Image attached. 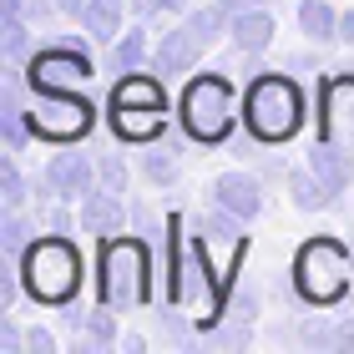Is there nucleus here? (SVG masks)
I'll list each match as a JSON object with an SVG mask.
<instances>
[{"mask_svg": "<svg viewBox=\"0 0 354 354\" xmlns=\"http://www.w3.org/2000/svg\"><path fill=\"white\" fill-rule=\"evenodd\" d=\"M21 273H26V294L36 304H71L82 294V253L66 233L30 243L21 253Z\"/></svg>", "mask_w": 354, "mask_h": 354, "instance_id": "obj_1", "label": "nucleus"}, {"mask_svg": "<svg viewBox=\"0 0 354 354\" xmlns=\"http://www.w3.org/2000/svg\"><path fill=\"white\" fill-rule=\"evenodd\" d=\"M243 122H248V132L259 137V142H288L299 132V122H304V96L299 86L288 82V76H253V86L243 96Z\"/></svg>", "mask_w": 354, "mask_h": 354, "instance_id": "obj_2", "label": "nucleus"}, {"mask_svg": "<svg viewBox=\"0 0 354 354\" xmlns=\"http://www.w3.org/2000/svg\"><path fill=\"white\" fill-rule=\"evenodd\" d=\"M152 299V259L142 238H106L102 248V304L111 309H142Z\"/></svg>", "mask_w": 354, "mask_h": 354, "instance_id": "obj_3", "label": "nucleus"}, {"mask_svg": "<svg viewBox=\"0 0 354 354\" xmlns=\"http://www.w3.org/2000/svg\"><path fill=\"white\" fill-rule=\"evenodd\" d=\"M238 122V96L228 76H198L183 91V132L203 147H218Z\"/></svg>", "mask_w": 354, "mask_h": 354, "instance_id": "obj_4", "label": "nucleus"}, {"mask_svg": "<svg viewBox=\"0 0 354 354\" xmlns=\"http://www.w3.org/2000/svg\"><path fill=\"white\" fill-rule=\"evenodd\" d=\"M294 288L304 304H339L349 288V253L339 238H309L294 259Z\"/></svg>", "mask_w": 354, "mask_h": 354, "instance_id": "obj_5", "label": "nucleus"}, {"mask_svg": "<svg viewBox=\"0 0 354 354\" xmlns=\"http://www.w3.org/2000/svg\"><path fill=\"white\" fill-rule=\"evenodd\" d=\"M223 26H228V15H223L218 6H207V10H192L177 30H167L162 46H157V71L162 76H177V71H192L198 66V56L223 36Z\"/></svg>", "mask_w": 354, "mask_h": 354, "instance_id": "obj_6", "label": "nucleus"}, {"mask_svg": "<svg viewBox=\"0 0 354 354\" xmlns=\"http://www.w3.org/2000/svg\"><path fill=\"white\" fill-rule=\"evenodd\" d=\"M91 102L76 91H36V111H30V132L46 142H76L91 132Z\"/></svg>", "mask_w": 354, "mask_h": 354, "instance_id": "obj_7", "label": "nucleus"}, {"mask_svg": "<svg viewBox=\"0 0 354 354\" xmlns=\"http://www.w3.org/2000/svg\"><path fill=\"white\" fill-rule=\"evenodd\" d=\"M86 76H91V51H76L66 41H51L46 51L30 56V66H26L30 91H71V86H82Z\"/></svg>", "mask_w": 354, "mask_h": 354, "instance_id": "obj_8", "label": "nucleus"}, {"mask_svg": "<svg viewBox=\"0 0 354 354\" xmlns=\"http://www.w3.org/2000/svg\"><path fill=\"white\" fill-rule=\"evenodd\" d=\"M319 137L354 152V71L329 76L319 91Z\"/></svg>", "mask_w": 354, "mask_h": 354, "instance_id": "obj_9", "label": "nucleus"}, {"mask_svg": "<svg viewBox=\"0 0 354 354\" xmlns=\"http://www.w3.org/2000/svg\"><path fill=\"white\" fill-rule=\"evenodd\" d=\"M96 172L102 167H91L82 152H56L51 162H46V192L76 203V198H86V192L96 187Z\"/></svg>", "mask_w": 354, "mask_h": 354, "instance_id": "obj_10", "label": "nucleus"}, {"mask_svg": "<svg viewBox=\"0 0 354 354\" xmlns=\"http://www.w3.org/2000/svg\"><path fill=\"white\" fill-rule=\"evenodd\" d=\"M213 203L238 213L243 223H253L263 213V187H259L253 172H223V177H213Z\"/></svg>", "mask_w": 354, "mask_h": 354, "instance_id": "obj_11", "label": "nucleus"}, {"mask_svg": "<svg viewBox=\"0 0 354 354\" xmlns=\"http://www.w3.org/2000/svg\"><path fill=\"white\" fill-rule=\"evenodd\" d=\"M122 223H127L122 192H111V187H91L86 198H82V228H86V233L111 238V233H122Z\"/></svg>", "mask_w": 354, "mask_h": 354, "instance_id": "obj_12", "label": "nucleus"}, {"mask_svg": "<svg viewBox=\"0 0 354 354\" xmlns=\"http://www.w3.org/2000/svg\"><path fill=\"white\" fill-rule=\"evenodd\" d=\"M111 132L122 142L167 137V111H157V106H111Z\"/></svg>", "mask_w": 354, "mask_h": 354, "instance_id": "obj_13", "label": "nucleus"}, {"mask_svg": "<svg viewBox=\"0 0 354 354\" xmlns=\"http://www.w3.org/2000/svg\"><path fill=\"white\" fill-rule=\"evenodd\" d=\"M309 167L319 172V183H324L329 192H344L354 183V152L334 147V142H324V137H319V147L309 152Z\"/></svg>", "mask_w": 354, "mask_h": 354, "instance_id": "obj_14", "label": "nucleus"}, {"mask_svg": "<svg viewBox=\"0 0 354 354\" xmlns=\"http://www.w3.org/2000/svg\"><path fill=\"white\" fill-rule=\"evenodd\" d=\"M228 36H233V46L243 56H259V51H268V41H273V15L259 10V6H248L243 15L228 21Z\"/></svg>", "mask_w": 354, "mask_h": 354, "instance_id": "obj_15", "label": "nucleus"}, {"mask_svg": "<svg viewBox=\"0 0 354 354\" xmlns=\"http://www.w3.org/2000/svg\"><path fill=\"white\" fill-rule=\"evenodd\" d=\"M111 106H157V111H167V91H162L157 76L137 71V76H122V82L111 86Z\"/></svg>", "mask_w": 354, "mask_h": 354, "instance_id": "obj_16", "label": "nucleus"}, {"mask_svg": "<svg viewBox=\"0 0 354 354\" xmlns=\"http://www.w3.org/2000/svg\"><path fill=\"white\" fill-rule=\"evenodd\" d=\"M299 30L309 41H339V10L329 6V0H304L299 6Z\"/></svg>", "mask_w": 354, "mask_h": 354, "instance_id": "obj_17", "label": "nucleus"}, {"mask_svg": "<svg viewBox=\"0 0 354 354\" xmlns=\"http://www.w3.org/2000/svg\"><path fill=\"white\" fill-rule=\"evenodd\" d=\"M76 21H82V30H91V41H117V30H122V0H86Z\"/></svg>", "mask_w": 354, "mask_h": 354, "instance_id": "obj_18", "label": "nucleus"}, {"mask_svg": "<svg viewBox=\"0 0 354 354\" xmlns=\"http://www.w3.org/2000/svg\"><path fill=\"white\" fill-rule=\"evenodd\" d=\"M0 56H6V66H21L30 56V26L26 15H0Z\"/></svg>", "mask_w": 354, "mask_h": 354, "instance_id": "obj_19", "label": "nucleus"}, {"mask_svg": "<svg viewBox=\"0 0 354 354\" xmlns=\"http://www.w3.org/2000/svg\"><path fill=\"white\" fill-rule=\"evenodd\" d=\"M283 183H288V192H294V203L304 207V213H314V207H324V203L334 198V192L319 183V172H314V167H309V172H288Z\"/></svg>", "mask_w": 354, "mask_h": 354, "instance_id": "obj_20", "label": "nucleus"}, {"mask_svg": "<svg viewBox=\"0 0 354 354\" xmlns=\"http://www.w3.org/2000/svg\"><path fill=\"white\" fill-rule=\"evenodd\" d=\"M147 61V36L142 30H127V36L111 46V71H137Z\"/></svg>", "mask_w": 354, "mask_h": 354, "instance_id": "obj_21", "label": "nucleus"}, {"mask_svg": "<svg viewBox=\"0 0 354 354\" xmlns=\"http://www.w3.org/2000/svg\"><path fill=\"white\" fill-rule=\"evenodd\" d=\"M0 248H6V259L21 263V253L30 248V223L21 213H6V223H0Z\"/></svg>", "mask_w": 354, "mask_h": 354, "instance_id": "obj_22", "label": "nucleus"}, {"mask_svg": "<svg viewBox=\"0 0 354 354\" xmlns=\"http://www.w3.org/2000/svg\"><path fill=\"white\" fill-rule=\"evenodd\" d=\"M0 203H6V213L26 203V183H21V167H15V152H6V162H0Z\"/></svg>", "mask_w": 354, "mask_h": 354, "instance_id": "obj_23", "label": "nucleus"}, {"mask_svg": "<svg viewBox=\"0 0 354 354\" xmlns=\"http://www.w3.org/2000/svg\"><path fill=\"white\" fill-rule=\"evenodd\" d=\"M203 344H207V349H243V344H248V319H243V314H233V324H223V329H213V334H203Z\"/></svg>", "mask_w": 354, "mask_h": 354, "instance_id": "obj_24", "label": "nucleus"}, {"mask_svg": "<svg viewBox=\"0 0 354 354\" xmlns=\"http://www.w3.org/2000/svg\"><path fill=\"white\" fill-rule=\"evenodd\" d=\"M147 177L152 183H177V152L172 147H152L147 152Z\"/></svg>", "mask_w": 354, "mask_h": 354, "instance_id": "obj_25", "label": "nucleus"}, {"mask_svg": "<svg viewBox=\"0 0 354 354\" xmlns=\"http://www.w3.org/2000/svg\"><path fill=\"white\" fill-rule=\"evenodd\" d=\"M334 334H339V324H319V319H304L299 324V339L309 349H334Z\"/></svg>", "mask_w": 354, "mask_h": 354, "instance_id": "obj_26", "label": "nucleus"}, {"mask_svg": "<svg viewBox=\"0 0 354 354\" xmlns=\"http://www.w3.org/2000/svg\"><path fill=\"white\" fill-rule=\"evenodd\" d=\"M10 263L15 259H6V268H0V309H6V314L15 309V294H21V279H26V273H15Z\"/></svg>", "mask_w": 354, "mask_h": 354, "instance_id": "obj_27", "label": "nucleus"}, {"mask_svg": "<svg viewBox=\"0 0 354 354\" xmlns=\"http://www.w3.org/2000/svg\"><path fill=\"white\" fill-rule=\"evenodd\" d=\"M102 187L127 192V162H122V157H102Z\"/></svg>", "mask_w": 354, "mask_h": 354, "instance_id": "obj_28", "label": "nucleus"}, {"mask_svg": "<svg viewBox=\"0 0 354 354\" xmlns=\"http://www.w3.org/2000/svg\"><path fill=\"white\" fill-rule=\"evenodd\" d=\"M0 349H6V354H21V349H26V334L15 329L10 319H0Z\"/></svg>", "mask_w": 354, "mask_h": 354, "instance_id": "obj_29", "label": "nucleus"}, {"mask_svg": "<svg viewBox=\"0 0 354 354\" xmlns=\"http://www.w3.org/2000/svg\"><path fill=\"white\" fill-rule=\"evenodd\" d=\"M26 354H56V339L46 329H30L26 334Z\"/></svg>", "mask_w": 354, "mask_h": 354, "instance_id": "obj_30", "label": "nucleus"}, {"mask_svg": "<svg viewBox=\"0 0 354 354\" xmlns=\"http://www.w3.org/2000/svg\"><path fill=\"white\" fill-rule=\"evenodd\" d=\"M248 6H259V0H218V10L228 15V21H233V15H243Z\"/></svg>", "mask_w": 354, "mask_h": 354, "instance_id": "obj_31", "label": "nucleus"}, {"mask_svg": "<svg viewBox=\"0 0 354 354\" xmlns=\"http://www.w3.org/2000/svg\"><path fill=\"white\" fill-rule=\"evenodd\" d=\"M334 349H354V319H344L339 334H334Z\"/></svg>", "mask_w": 354, "mask_h": 354, "instance_id": "obj_32", "label": "nucleus"}, {"mask_svg": "<svg viewBox=\"0 0 354 354\" xmlns=\"http://www.w3.org/2000/svg\"><path fill=\"white\" fill-rule=\"evenodd\" d=\"M339 41H344V46H354V10H349V15H339Z\"/></svg>", "mask_w": 354, "mask_h": 354, "instance_id": "obj_33", "label": "nucleus"}, {"mask_svg": "<svg viewBox=\"0 0 354 354\" xmlns=\"http://www.w3.org/2000/svg\"><path fill=\"white\" fill-rule=\"evenodd\" d=\"M46 223H51V228H56V233H66V228H71V218H66V213H61V207H51V213H46Z\"/></svg>", "mask_w": 354, "mask_h": 354, "instance_id": "obj_34", "label": "nucleus"}, {"mask_svg": "<svg viewBox=\"0 0 354 354\" xmlns=\"http://www.w3.org/2000/svg\"><path fill=\"white\" fill-rule=\"evenodd\" d=\"M82 6H86V0H56V10H61V15H82Z\"/></svg>", "mask_w": 354, "mask_h": 354, "instance_id": "obj_35", "label": "nucleus"}, {"mask_svg": "<svg viewBox=\"0 0 354 354\" xmlns=\"http://www.w3.org/2000/svg\"><path fill=\"white\" fill-rule=\"evenodd\" d=\"M56 10V0H51V6H46V0H30V15H51Z\"/></svg>", "mask_w": 354, "mask_h": 354, "instance_id": "obj_36", "label": "nucleus"}, {"mask_svg": "<svg viewBox=\"0 0 354 354\" xmlns=\"http://www.w3.org/2000/svg\"><path fill=\"white\" fill-rule=\"evenodd\" d=\"M187 6V0H162V10H183Z\"/></svg>", "mask_w": 354, "mask_h": 354, "instance_id": "obj_37", "label": "nucleus"}, {"mask_svg": "<svg viewBox=\"0 0 354 354\" xmlns=\"http://www.w3.org/2000/svg\"><path fill=\"white\" fill-rule=\"evenodd\" d=\"M259 6H268V0H259Z\"/></svg>", "mask_w": 354, "mask_h": 354, "instance_id": "obj_38", "label": "nucleus"}]
</instances>
